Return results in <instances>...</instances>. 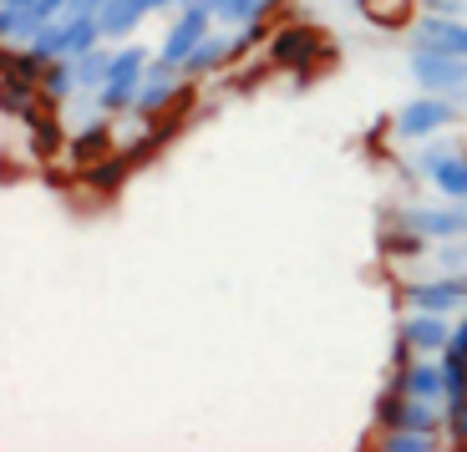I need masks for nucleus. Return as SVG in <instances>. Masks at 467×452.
<instances>
[{"instance_id": "9b49d317", "label": "nucleus", "mask_w": 467, "mask_h": 452, "mask_svg": "<svg viewBox=\"0 0 467 452\" xmlns=\"http://www.w3.org/2000/svg\"><path fill=\"white\" fill-rule=\"evenodd\" d=\"M407 219L432 244L467 239V204H457V198H447V204H407Z\"/></svg>"}, {"instance_id": "ddd939ff", "label": "nucleus", "mask_w": 467, "mask_h": 452, "mask_svg": "<svg viewBox=\"0 0 467 452\" xmlns=\"http://www.w3.org/2000/svg\"><path fill=\"white\" fill-rule=\"evenodd\" d=\"M411 47H442V51H457V57H467V21L462 16H432L421 11L417 26H411Z\"/></svg>"}, {"instance_id": "f03ea898", "label": "nucleus", "mask_w": 467, "mask_h": 452, "mask_svg": "<svg viewBox=\"0 0 467 452\" xmlns=\"http://www.w3.org/2000/svg\"><path fill=\"white\" fill-rule=\"evenodd\" d=\"M457 97H437V92H417L397 107L391 117V138L397 142H432L437 132H447L457 122Z\"/></svg>"}, {"instance_id": "f257e3e1", "label": "nucleus", "mask_w": 467, "mask_h": 452, "mask_svg": "<svg viewBox=\"0 0 467 452\" xmlns=\"http://www.w3.org/2000/svg\"><path fill=\"white\" fill-rule=\"evenodd\" d=\"M330 51H336V47L326 41V31L310 26V21H285L280 31H269V41H265L269 67H275V71H295V87H305V81L316 77V61L330 57Z\"/></svg>"}, {"instance_id": "1a4fd4ad", "label": "nucleus", "mask_w": 467, "mask_h": 452, "mask_svg": "<svg viewBox=\"0 0 467 452\" xmlns=\"http://www.w3.org/2000/svg\"><path fill=\"white\" fill-rule=\"evenodd\" d=\"M219 26V16H213V5L209 0H199V5H183V11L173 16V26H168V36H163V47H158V57H168V61H178L183 67L188 57H193V47H199L203 36Z\"/></svg>"}, {"instance_id": "4468645a", "label": "nucleus", "mask_w": 467, "mask_h": 452, "mask_svg": "<svg viewBox=\"0 0 467 452\" xmlns=\"http://www.w3.org/2000/svg\"><path fill=\"white\" fill-rule=\"evenodd\" d=\"M356 11L376 26V31H411L421 16V0H356Z\"/></svg>"}, {"instance_id": "7ed1b4c3", "label": "nucleus", "mask_w": 467, "mask_h": 452, "mask_svg": "<svg viewBox=\"0 0 467 452\" xmlns=\"http://www.w3.org/2000/svg\"><path fill=\"white\" fill-rule=\"evenodd\" d=\"M407 77L417 81V92L462 97L467 92V57L442 51V47H407Z\"/></svg>"}, {"instance_id": "cd10ccee", "label": "nucleus", "mask_w": 467, "mask_h": 452, "mask_svg": "<svg viewBox=\"0 0 467 452\" xmlns=\"http://www.w3.org/2000/svg\"><path fill=\"white\" fill-rule=\"evenodd\" d=\"M148 5V16H163V11H178V0H142Z\"/></svg>"}, {"instance_id": "39448f33", "label": "nucleus", "mask_w": 467, "mask_h": 452, "mask_svg": "<svg viewBox=\"0 0 467 452\" xmlns=\"http://www.w3.org/2000/svg\"><path fill=\"white\" fill-rule=\"evenodd\" d=\"M401 310H437V315H457L467 310V269H442L432 279H407L401 285Z\"/></svg>"}, {"instance_id": "20e7f679", "label": "nucleus", "mask_w": 467, "mask_h": 452, "mask_svg": "<svg viewBox=\"0 0 467 452\" xmlns=\"http://www.w3.org/2000/svg\"><path fill=\"white\" fill-rule=\"evenodd\" d=\"M376 427H381V432L386 427H417V432H437V437H447V406L386 386L381 402H376Z\"/></svg>"}, {"instance_id": "b1692460", "label": "nucleus", "mask_w": 467, "mask_h": 452, "mask_svg": "<svg viewBox=\"0 0 467 452\" xmlns=\"http://www.w3.org/2000/svg\"><path fill=\"white\" fill-rule=\"evenodd\" d=\"M122 178H128V158H102V163H87V184H92L97 194H117V188H122Z\"/></svg>"}, {"instance_id": "aec40b11", "label": "nucleus", "mask_w": 467, "mask_h": 452, "mask_svg": "<svg viewBox=\"0 0 467 452\" xmlns=\"http://www.w3.org/2000/svg\"><path fill=\"white\" fill-rule=\"evenodd\" d=\"M71 67H77V87H82V92H102V81L112 77V41L92 47L87 57L71 61Z\"/></svg>"}, {"instance_id": "6ab92c4d", "label": "nucleus", "mask_w": 467, "mask_h": 452, "mask_svg": "<svg viewBox=\"0 0 467 452\" xmlns=\"http://www.w3.org/2000/svg\"><path fill=\"white\" fill-rule=\"evenodd\" d=\"M213 16H219V26H234V31H244V26L265 21L280 0H209Z\"/></svg>"}, {"instance_id": "2eb2a0df", "label": "nucleus", "mask_w": 467, "mask_h": 452, "mask_svg": "<svg viewBox=\"0 0 467 452\" xmlns=\"http://www.w3.org/2000/svg\"><path fill=\"white\" fill-rule=\"evenodd\" d=\"M21 128L31 132V142H36V158H51V152L61 148V138H67V128H61L57 107H47V102H36L31 112L21 117Z\"/></svg>"}, {"instance_id": "bb28decb", "label": "nucleus", "mask_w": 467, "mask_h": 452, "mask_svg": "<svg viewBox=\"0 0 467 452\" xmlns=\"http://www.w3.org/2000/svg\"><path fill=\"white\" fill-rule=\"evenodd\" d=\"M421 11H432V16H462L467 0H421Z\"/></svg>"}, {"instance_id": "f3484780", "label": "nucleus", "mask_w": 467, "mask_h": 452, "mask_svg": "<svg viewBox=\"0 0 467 452\" xmlns=\"http://www.w3.org/2000/svg\"><path fill=\"white\" fill-rule=\"evenodd\" d=\"M82 97V87H77V67L71 61H51L47 71H41V102L47 107H67Z\"/></svg>"}, {"instance_id": "423d86ee", "label": "nucleus", "mask_w": 467, "mask_h": 452, "mask_svg": "<svg viewBox=\"0 0 467 452\" xmlns=\"http://www.w3.org/2000/svg\"><path fill=\"white\" fill-rule=\"evenodd\" d=\"M417 168H421V184H432L442 198L467 204V152L462 148H452V142H421Z\"/></svg>"}, {"instance_id": "dca6fc26", "label": "nucleus", "mask_w": 467, "mask_h": 452, "mask_svg": "<svg viewBox=\"0 0 467 452\" xmlns=\"http://www.w3.org/2000/svg\"><path fill=\"white\" fill-rule=\"evenodd\" d=\"M142 16H148L142 0H107L102 11H97V21H102V36L117 47V41H132V31L142 26Z\"/></svg>"}, {"instance_id": "a878e982", "label": "nucleus", "mask_w": 467, "mask_h": 452, "mask_svg": "<svg viewBox=\"0 0 467 452\" xmlns=\"http://www.w3.org/2000/svg\"><path fill=\"white\" fill-rule=\"evenodd\" d=\"M437 265L442 269H467V239H442L437 244Z\"/></svg>"}, {"instance_id": "4be33fe9", "label": "nucleus", "mask_w": 467, "mask_h": 452, "mask_svg": "<svg viewBox=\"0 0 467 452\" xmlns=\"http://www.w3.org/2000/svg\"><path fill=\"white\" fill-rule=\"evenodd\" d=\"M92 102H97V112H107V117H128L132 102H138V81H107L102 92H92Z\"/></svg>"}, {"instance_id": "393cba45", "label": "nucleus", "mask_w": 467, "mask_h": 452, "mask_svg": "<svg viewBox=\"0 0 467 452\" xmlns=\"http://www.w3.org/2000/svg\"><path fill=\"white\" fill-rule=\"evenodd\" d=\"M442 406H447V437L467 447V392L457 396V402H442Z\"/></svg>"}, {"instance_id": "6e6552de", "label": "nucleus", "mask_w": 467, "mask_h": 452, "mask_svg": "<svg viewBox=\"0 0 467 452\" xmlns=\"http://www.w3.org/2000/svg\"><path fill=\"white\" fill-rule=\"evenodd\" d=\"M249 51V41H244V31H234V26H213L209 36H203L199 47H193V57L183 61V77L188 81H199V77H213V71H223V67H234V61Z\"/></svg>"}, {"instance_id": "9d476101", "label": "nucleus", "mask_w": 467, "mask_h": 452, "mask_svg": "<svg viewBox=\"0 0 467 452\" xmlns=\"http://www.w3.org/2000/svg\"><path fill=\"white\" fill-rule=\"evenodd\" d=\"M376 249H381V259H417L432 249V239L407 219V209H386L381 229H376Z\"/></svg>"}, {"instance_id": "5701e85b", "label": "nucleus", "mask_w": 467, "mask_h": 452, "mask_svg": "<svg viewBox=\"0 0 467 452\" xmlns=\"http://www.w3.org/2000/svg\"><path fill=\"white\" fill-rule=\"evenodd\" d=\"M437 432H417V427H386L381 432V452H432L437 447Z\"/></svg>"}, {"instance_id": "c85d7f7f", "label": "nucleus", "mask_w": 467, "mask_h": 452, "mask_svg": "<svg viewBox=\"0 0 467 452\" xmlns=\"http://www.w3.org/2000/svg\"><path fill=\"white\" fill-rule=\"evenodd\" d=\"M183 5H199V0H178V11H183Z\"/></svg>"}, {"instance_id": "f8f14e48", "label": "nucleus", "mask_w": 467, "mask_h": 452, "mask_svg": "<svg viewBox=\"0 0 467 452\" xmlns=\"http://www.w3.org/2000/svg\"><path fill=\"white\" fill-rule=\"evenodd\" d=\"M391 386H397V392H411V396H427V402H447V376H442V361H437V356L397 361Z\"/></svg>"}, {"instance_id": "a211bd4d", "label": "nucleus", "mask_w": 467, "mask_h": 452, "mask_svg": "<svg viewBox=\"0 0 467 452\" xmlns=\"http://www.w3.org/2000/svg\"><path fill=\"white\" fill-rule=\"evenodd\" d=\"M36 31H41V21H36L31 5H21V0H0V36H5V47H26Z\"/></svg>"}, {"instance_id": "0eeeda50", "label": "nucleus", "mask_w": 467, "mask_h": 452, "mask_svg": "<svg viewBox=\"0 0 467 452\" xmlns=\"http://www.w3.org/2000/svg\"><path fill=\"white\" fill-rule=\"evenodd\" d=\"M447 336H452V315L407 310L397 321V361H407V356H442Z\"/></svg>"}, {"instance_id": "412c9836", "label": "nucleus", "mask_w": 467, "mask_h": 452, "mask_svg": "<svg viewBox=\"0 0 467 452\" xmlns=\"http://www.w3.org/2000/svg\"><path fill=\"white\" fill-rule=\"evenodd\" d=\"M107 148H112V117H107V112H92V122H87V128L71 138V158L87 163V158H97V152H107Z\"/></svg>"}]
</instances>
